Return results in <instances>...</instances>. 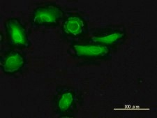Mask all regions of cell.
Returning <instances> with one entry per match:
<instances>
[{
    "label": "cell",
    "instance_id": "52a82bcc",
    "mask_svg": "<svg viewBox=\"0 0 157 118\" xmlns=\"http://www.w3.org/2000/svg\"><path fill=\"white\" fill-rule=\"evenodd\" d=\"M124 36V34L120 32H114L112 33L103 35V36H95L92 38V41L98 44H113L118 41H120Z\"/></svg>",
    "mask_w": 157,
    "mask_h": 118
},
{
    "label": "cell",
    "instance_id": "3957f363",
    "mask_svg": "<svg viewBox=\"0 0 157 118\" xmlns=\"http://www.w3.org/2000/svg\"><path fill=\"white\" fill-rule=\"evenodd\" d=\"M73 48L76 55L83 57H105L110 52V49L107 46L98 44L74 45Z\"/></svg>",
    "mask_w": 157,
    "mask_h": 118
},
{
    "label": "cell",
    "instance_id": "7a4b0ae2",
    "mask_svg": "<svg viewBox=\"0 0 157 118\" xmlns=\"http://www.w3.org/2000/svg\"><path fill=\"white\" fill-rule=\"evenodd\" d=\"M5 27L9 41L12 45L19 48H26L29 46L28 35L18 20L16 18L9 19L6 22Z\"/></svg>",
    "mask_w": 157,
    "mask_h": 118
},
{
    "label": "cell",
    "instance_id": "5b68a950",
    "mask_svg": "<svg viewBox=\"0 0 157 118\" xmlns=\"http://www.w3.org/2000/svg\"><path fill=\"white\" fill-rule=\"evenodd\" d=\"M62 27L64 33L69 36H78L85 32L86 24L82 17L73 15L66 18Z\"/></svg>",
    "mask_w": 157,
    "mask_h": 118
},
{
    "label": "cell",
    "instance_id": "277c9868",
    "mask_svg": "<svg viewBox=\"0 0 157 118\" xmlns=\"http://www.w3.org/2000/svg\"><path fill=\"white\" fill-rule=\"evenodd\" d=\"M25 64L23 55L17 51L9 52L2 59V67L4 71L7 74H13L18 71Z\"/></svg>",
    "mask_w": 157,
    "mask_h": 118
},
{
    "label": "cell",
    "instance_id": "6da1fadb",
    "mask_svg": "<svg viewBox=\"0 0 157 118\" xmlns=\"http://www.w3.org/2000/svg\"><path fill=\"white\" fill-rule=\"evenodd\" d=\"M63 16V11L55 5L40 6L33 12L32 21L37 25H52L57 24Z\"/></svg>",
    "mask_w": 157,
    "mask_h": 118
},
{
    "label": "cell",
    "instance_id": "8992f818",
    "mask_svg": "<svg viewBox=\"0 0 157 118\" xmlns=\"http://www.w3.org/2000/svg\"><path fill=\"white\" fill-rule=\"evenodd\" d=\"M75 95L73 92L67 91L63 93L57 102V108L61 112H67L74 102Z\"/></svg>",
    "mask_w": 157,
    "mask_h": 118
}]
</instances>
